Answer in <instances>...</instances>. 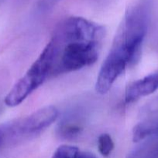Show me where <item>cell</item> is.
<instances>
[{"instance_id": "obj_11", "label": "cell", "mask_w": 158, "mask_h": 158, "mask_svg": "<svg viewBox=\"0 0 158 158\" xmlns=\"http://www.w3.org/2000/svg\"><path fill=\"white\" fill-rule=\"evenodd\" d=\"M77 158H96L94 155L89 152H80L79 151Z\"/></svg>"}, {"instance_id": "obj_1", "label": "cell", "mask_w": 158, "mask_h": 158, "mask_svg": "<svg viewBox=\"0 0 158 158\" xmlns=\"http://www.w3.org/2000/svg\"><path fill=\"white\" fill-rule=\"evenodd\" d=\"M105 28L79 16L64 20L50 40L54 61L50 77L91 66L99 58Z\"/></svg>"}, {"instance_id": "obj_10", "label": "cell", "mask_w": 158, "mask_h": 158, "mask_svg": "<svg viewBox=\"0 0 158 158\" xmlns=\"http://www.w3.org/2000/svg\"><path fill=\"white\" fill-rule=\"evenodd\" d=\"M79 150L71 145H61L54 152L52 158H77Z\"/></svg>"}, {"instance_id": "obj_6", "label": "cell", "mask_w": 158, "mask_h": 158, "mask_svg": "<svg viewBox=\"0 0 158 158\" xmlns=\"http://www.w3.org/2000/svg\"><path fill=\"white\" fill-rule=\"evenodd\" d=\"M158 89V71L127 86L125 92V103H133L142 97L150 95Z\"/></svg>"}, {"instance_id": "obj_3", "label": "cell", "mask_w": 158, "mask_h": 158, "mask_svg": "<svg viewBox=\"0 0 158 158\" xmlns=\"http://www.w3.org/2000/svg\"><path fill=\"white\" fill-rule=\"evenodd\" d=\"M53 61L54 50L50 41L26 74L19 80L6 96L5 104L9 107H14L24 101L28 96L43 84L46 78L50 77Z\"/></svg>"}, {"instance_id": "obj_7", "label": "cell", "mask_w": 158, "mask_h": 158, "mask_svg": "<svg viewBox=\"0 0 158 158\" xmlns=\"http://www.w3.org/2000/svg\"><path fill=\"white\" fill-rule=\"evenodd\" d=\"M153 136H158V116L148 117L136 124L133 130V140L134 142L142 141Z\"/></svg>"}, {"instance_id": "obj_2", "label": "cell", "mask_w": 158, "mask_h": 158, "mask_svg": "<svg viewBox=\"0 0 158 158\" xmlns=\"http://www.w3.org/2000/svg\"><path fill=\"white\" fill-rule=\"evenodd\" d=\"M150 12V0H139L129 8L107 58L125 69L138 62L148 29Z\"/></svg>"}, {"instance_id": "obj_8", "label": "cell", "mask_w": 158, "mask_h": 158, "mask_svg": "<svg viewBox=\"0 0 158 158\" xmlns=\"http://www.w3.org/2000/svg\"><path fill=\"white\" fill-rule=\"evenodd\" d=\"M126 158H158V136L145 139Z\"/></svg>"}, {"instance_id": "obj_9", "label": "cell", "mask_w": 158, "mask_h": 158, "mask_svg": "<svg viewBox=\"0 0 158 158\" xmlns=\"http://www.w3.org/2000/svg\"><path fill=\"white\" fill-rule=\"evenodd\" d=\"M98 148L104 157H108L114 149V143L111 136L108 134H101L98 139Z\"/></svg>"}, {"instance_id": "obj_5", "label": "cell", "mask_w": 158, "mask_h": 158, "mask_svg": "<svg viewBox=\"0 0 158 158\" xmlns=\"http://www.w3.org/2000/svg\"><path fill=\"white\" fill-rule=\"evenodd\" d=\"M85 114L81 108H76L62 117L57 128V135L64 140H74L82 133L85 127Z\"/></svg>"}, {"instance_id": "obj_4", "label": "cell", "mask_w": 158, "mask_h": 158, "mask_svg": "<svg viewBox=\"0 0 158 158\" xmlns=\"http://www.w3.org/2000/svg\"><path fill=\"white\" fill-rule=\"evenodd\" d=\"M59 111L55 106H47L35 111L21 120V126L26 138L40 134L58 118Z\"/></svg>"}]
</instances>
